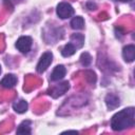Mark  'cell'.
Returning <instances> with one entry per match:
<instances>
[{
	"label": "cell",
	"instance_id": "obj_1",
	"mask_svg": "<svg viewBox=\"0 0 135 135\" xmlns=\"http://www.w3.org/2000/svg\"><path fill=\"white\" fill-rule=\"evenodd\" d=\"M135 122L134 108H128L116 113L111 119V127L114 131H122L127 128L133 127Z\"/></svg>",
	"mask_w": 135,
	"mask_h": 135
},
{
	"label": "cell",
	"instance_id": "obj_2",
	"mask_svg": "<svg viewBox=\"0 0 135 135\" xmlns=\"http://www.w3.org/2000/svg\"><path fill=\"white\" fill-rule=\"evenodd\" d=\"M52 60H53V54L51 52H45L42 54V56L40 57L38 63H37V66H36V70L38 73H43L47 70V68L50 66V64L52 63Z\"/></svg>",
	"mask_w": 135,
	"mask_h": 135
},
{
	"label": "cell",
	"instance_id": "obj_3",
	"mask_svg": "<svg viewBox=\"0 0 135 135\" xmlns=\"http://www.w3.org/2000/svg\"><path fill=\"white\" fill-rule=\"evenodd\" d=\"M57 15L59 18L61 19H66V18H70L71 16L74 15V8L72 7L71 4L66 3V2H61L57 5Z\"/></svg>",
	"mask_w": 135,
	"mask_h": 135
},
{
	"label": "cell",
	"instance_id": "obj_4",
	"mask_svg": "<svg viewBox=\"0 0 135 135\" xmlns=\"http://www.w3.org/2000/svg\"><path fill=\"white\" fill-rule=\"evenodd\" d=\"M32 38L28 36H22L20 37L17 42H16V47L18 49V51H20L23 54H26L30 52L31 47H32Z\"/></svg>",
	"mask_w": 135,
	"mask_h": 135
},
{
	"label": "cell",
	"instance_id": "obj_5",
	"mask_svg": "<svg viewBox=\"0 0 135 135\" xmlns=\"http://www.w3.org/2000/svg\"><path fill=\"white\" fill-rule=\"evenodd\" d=\"M122 57L124 61L127 62H132L135 59V46L133 44H129L123 47L122 50Z\"/></svg>",
	"mask_w": 135,
	"mask_h": 135
},
{
	"label": "cell",
	"instance_id": "obj_6",
	"mask_svg": "<svg viewBox=\"0 0 135 135\" xmlns=\"http://www.w3.org/2000/svg\"><path fill=\"white\" fill-rule=\"evenodd\" d=\"M65 73H66V70H65V68H64L62 64L56 65L55 69H54L53 72H52L51 79H52L53 81L60 80V79H62V78L65 76Z\"/></svg>",
	"mask_w": 135,
	"mask_h": 135
},
{
	"label": "cell",
	"instance_id": "obj_7",
	"mask_svg": "<svg viewBox=\"0 0 135 135\" xmlns=\"http://www.w3.org/2000/svg\"><path fill=\"white\" fill-rule=\"evenodd\" d=\"M16 83H17V77L14 74H7V75H5L2 78V80L0 81V84L3 88H6V89H11V88L15 86Z\"/></svg>",
	"mask_w": 135,
	"mask_h": 135
},
{
	"label": "cell",
	"instance_id": "obj_8",
	"mask_svg": "<svg viewBox=\"0 0 135 135\" xmlns=\"http://www.w3.org/2000/svg\"><path fill=\"white\" fill-rule=\"evenodd\" d=\"M105 104L109 110H115L120 104L119 98L114 94H108L105 96Z\"/></svg>",
	"mask_w": 135,
	"mask_h": 135
},
{
	"label": "cell",
	"instance_id": "obj_9",
	"mask_svg": "<svg viewBox=\"0 0 135 135\" xmlns=\"http://www.w3.org/2000/svg\"><path fill=\"white\" fill-rule=\"evenodd\" d=\"M71 43L76 49L82 47V45L84 43V37H83V35L82 34H73L71 36Z\"/></svg>",
	"mask_w": 135,
	"mask_h": 135
},
{
	"label": "cell",
	"instance_id": "obj_10",
	"mask_svg": "<svg viewBox=\"0 0 135 135\" xmlns=\"http://www.w3.org/2000/svg\"><path fill=\"white\" fill-rule=\"evenodd\" d=\"M13 109L15 110V112H17L19 114L25 113L26 110H27V102L23 99H20V100L13 103Z\"/></svg>",
	"mask_w": 135,
	"mask_h": 135
},
{
	"label": "cell",
	"instance_id": "obj_11",
	"mask_svg": "<svg viewBox=\"0 0 135 135\" xmlns=\"http://www.w3.org/2000/svg\"><path fill=\"white\" fill-rule=\"evenodd\" d=\"M17 134H31V121L30 120L22 121L18 126Z\"/></svg>",
	"mask_w": 135,
	"mask_h": 135
},
{
	"label": "cell",
	"instance_id": "obj_12",
	"mask_svg": "<svg viewBox=\"0 0 135 135\" xmlns=\"http://www.w3.org/2000/svg\"><path fill=\"white\" fill-rule=\"evenodd\" d=\"M71 26L74 30H82L84 27V20L80 16H76L71 20Z\"/></svg>",
	"mask_w": 135,
	"mask_h": 135
},
{
	"label": "cell",
	"instance_id": "obj_13",
	"mask_svg": "<svg viewBox=\"0 0 135 135\" xmlns=\"http://www.w3.org/2000/svg\"><path fill=\"white\" fill-rule=\"evenodd\" d=\"M75 52H76V47L70 42V43L65 44V45L62 47V50H61V55H62L63 57H70V56L74 55Z\"/></svg>",
	"mask_w": 135,
	"mask_h": 135
},
{
	"label": "cell",
	"instance_id": "obj_14",
	"mask_svg": "<svg viewBox=\"0 0 135 135\" xmlns=\"http://www.w3.org/2000/svg\"><path fill=\"white\" fill-rule=\"evenodd\" d=\"M91 61H92V57H91V55H90L89 53L84 52V53H82V54L80 55V62H81V64H82L83 66L90 65Z\"/></svg>",
	"mask_w": 135,
	"mask_h": 135
},
{
	"label": "cell",
	"instance_id": "obj_15",
	"mask_svg": "<svg viewBox=\"0 0 135 135\" xmlns=\"http://www.w3.org/2000/svg\"><path fill=\"white\" fill-rule=\"evenodd\" d=\"M85 79L90 82V83H95L96 82V75H95V73L94 72H92V71H88V72H85Z\"/></svg>",
	"mask_w": 135,
	"mask_h": 135
},
{
	"label": "cell",
	"instance_id": "obj_16",
	"mask_svg": "<svg viewBox=\"0 0 135 135\" xmlns=\"http://www.w3.org/2000/svg\"><path fill=\"white\" fill-rule=\"evenodd\" d=\"M63 133H75V134H77L78 132H77V131H71V130H69V131H65V132H63Z\"/></svg>",
	"mask_w": 135,
	"mask_h": 135
},
{
	"label": "cell",
	"instance_id": "obj_17",
	"mask_svg": "<svg viewBox=\"0 0 135 135\" xmlns=\"http://www.w3.org/2000/svg\"><path fill=\"white\" fill-rule=\"evenodd\" d=\"M119 1H121V2H130L132 0H119Z\"/></svg>",
	"mask_w": 135,
	"mask_h": 135
},
{
	"label": "cell",
	"instance_id": "obj_18",
	"mask_svg": "<svg viewBox=\"0 0 135 135\" xmlns=\"http://www.w3.org/2000/svg\"><path fill=\"white\" fill-rule=\"evenodd\" d=\"M0 73H1V65H0Z\"/></svg>",
	"mask_w": 135,
	"mask_h": 135
}]
</instances>
